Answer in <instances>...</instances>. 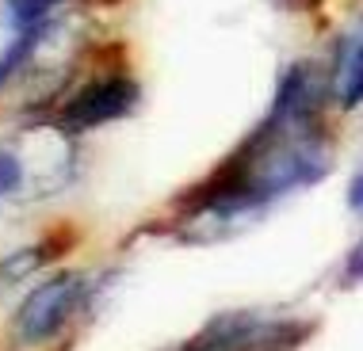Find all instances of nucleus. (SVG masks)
<instances>
[{"mask_svg":"<svg viewBox=\"0 0 363 351\" xmlns=\"http://www.w3.org/2000/svg\"><path fill=\"white\" fill-rule=\"evenodd\" d=\"M81 298H84V275L65 271V275L46 279L43 287H35L31 294H27V301L19 306L16 336L23 340V344H43V340H50L57 328L73 317V309L81 306Z\"/></svg>","mask_w":363,"mask_h":351,"instance_id":"obj_1","label":"nucleus"},{"mask_svg":"<svg viewBox=\"0 0 363 351\" xmlns=\"http://www.w3.org/2000/svg\"><path fill=\"white\" fill-rule=\"evenodd\" d=\"M138 84L130 76H100V81L84 84L77 96H69V103L57 115L62 130H96L104 122H115L123 115H130L138 107Z\"/></svg>","mask_w":363,"mask_h":351,"instance_id":"obj_2","label":"nucleus"},{"mask_svg":"<svg viewBox=\"0 0 363 351\" xmlns=\"http://www.w3.org/2000/svg\"><path fill=\"white\" fill-rule=\"evenodd\" d=\"M333 96L340 100V107H359L363 103V16L337 38Z\"/></svg>","mask_w":363,"mask_h":351,"instance_id":"obj_3","label":"nucleus"},{"mask_svg":"<svg viewBox=\"0 0 363 351\" xmlns=\"http://www.w3.org/2000/svg\"><path fill=\"white\" fill-rule=\"evenodd\" d=\"M62 4H69V0H4V12L19 31H27V27L46 23V16L57 12Z\"/></svg>","mask_w":363,"mask_h":351,"instance_id":"obj_4","label":"nucleus"},{"mask_svg":"<svg viewBox=\"0 0 363 351\" xmlns=\"http://www.w3.org/2000/svg\"><path fill=\"white\" fill-rule=\"evenodd\" d=\"M27 180V164L16 149H0V199L16 195Z\"/></svg>","mask_w":363,"mask_h":351,"instance_id":"obj_5","label":"nucleus"},{"mask_svg":"<svg viewBox=\"0 0 363 351\" xmlns=\"http://www.w3.org/2000/svg\"><path fill=\"white\" fill-rule=\"evenodd\" d=\"M356 282H363V241L348 252V260H345V287H356Z\"/></svg>","mask_w":363,"mask_h":351,"instance_id":"obj_6","label":"nucleus"},{"mask_svg":"<svg viewBox=\"0 0 363 351\" xmlns=\"http://www.w3.org/2000/svg\"><path fill=\"white\" fill-rule=\"evenodd\" d=\"M348 207L356 214H363V168H356V176L348 183Z\"/></svg>","mask_w":363,"mask_h":351,"instance_id":"obj_7","label":"nucleus"}]
</instances>
